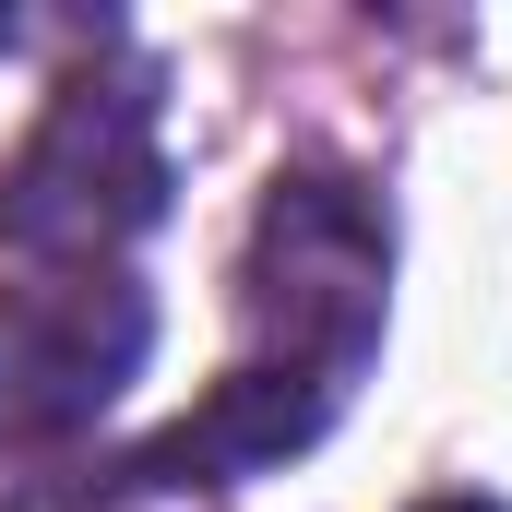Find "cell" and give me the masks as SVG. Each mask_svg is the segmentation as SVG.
Instances as JSON below:
<instances>
[{
	"label": "cell",
	"instance_id": "1",
	"mask_svg": "<svg viewBox=\"0 0 512 512\" xmlns=\"http://www.w3.org/2000/svg\"><path fill=\"white\" fill-rule=\"evenodd\" d=\"M239 358L191 417H167L155 441H131L96 477V501H179V489H239L298 465L358 382L382 370V322H393V215L370 179L346 167H274L239 251Z\"/></svg>",
	"mask_w": 512,
	"mask_h": 512
},
{
	"label": "cell",
	"instance_id": "2",
	"mask_svg": "<svg viewBox=\"0 0 512 512\" xmlns=\"http://www.w3.org/2000/svg\"><path fill=\"white\" fill-rule=\"evenodd\" d=\"M167 191V72L108 24L0 155V251L36 274H120L131 239L167 227Z\"/></svg>",
	"mask_w": 512,
	"mask_h": 512
},
{
	"label": "cell",
	"instance_id": "3",
	"mask_svg": "<svg viewBox=\"0 0 512 512\" xmlns=\"http://www.w3.org/2000/svg\"><path fill=\"white\" fill-rule=\"evenodd\" d=\"M155 358L143 274H24L0 286V453L84 441Z\"/></svg>",
	"mask_w": 512,
	"mask_h": 512
},
{
	"label": "cell",
	"instance_id": "4",
	"mask_svg": "<svg viewBox=\"0 0 512 512\" xmlns=\"http://www.w3.org/2000/svg\"><path fill=\"white\" fill-rule=\"evenodd\" d=\"M417 512H501V501H477V489H453V501H417Z\"/></svg>",
	"mask_w": 512,
	"mask_h": 512
}]
</instances>
